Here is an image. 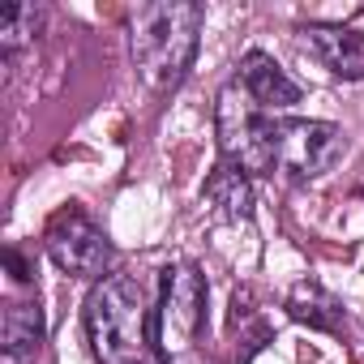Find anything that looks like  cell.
Listing matches in <instances>:
<instances>
[{
	"instance_id": "9c48e42d",
	"label": "cell",
	"mask_w": 364,
	"mask_h": 364,
	"mask_svg": "<svg viewBox=\"0 0 364 364\" xmlns=\"http://www.w3.org/2000/svg\"><path fill=\"white\" fill-rule=\"evenodd\" d=\"M0 347H5L9 364L31 360L43 347V309L35 300H14L5 309V321H0Z\"/></svg>"
},
{
	"instance_id": "52a82bcc",
	"label": "cell",
	"mask_w": 364,
	"mask_h": 364,
	"mask_svg": "<svg viewBox=\"0 0 364 364\" xmlns=\"http://www.w3.org/2000/svg\"><path fill=\"white\" fill-rule=\"evenodd\" d=\"M300 48L313 52L334 77H347V82H360L364 77V31H355V26L313 22V26L300 31Z\"/></svg>"
},
{
	"instance_id": "3957f363",
	"label": "cell",
	"mask_w": 364,
	"mask_h": 364,
	"mask_svg": "<svg viewBox=\"0 0 364 364\" xmlns=\"http://www.w3.org/2000/svg\"><path fill=\"white\" fill-rule=\"evenodd\" d=\"M215 129H219L223 163L240 167L245 176H270L274 171V146H270L274 116H266L236 77L215 99Z\"/></svg>"
},
{
	"instance_id": "8992f818",
	"label": "cell",
	"mask_w": 364,
	"mask_h": 364,
	"mask_svg": "<svg viewBox=\"0 0 364 364\" xmlns=\"http://www.w3.org/2000/svg\"><path fill=\"white\" fill-rule=\"evenodd\" d=\"M206 313V287L193 266H167L163 270V296H159V347L163 355L185 351L202 326Z\"/></svg>"
},
{
	"instance_id": "ba28073f",
	"label": "cell",
	"mask_w": 364,
	"mask_h": 364,
	"mask_svg": "<svg viewBox=\"0 0 364 364\" xmlns=\"http://www.w3.org/2000/svg\"><path fill=\"white\" fill-rule=\"evenodd\" d=\"M236 82L249 90V99H253L266 116H279V112H287V107L300 103V86H296V82L279 69V60L266 56V52H249V56L240 60Z\"/></svg>"
},
{
	"instance_id": "277c9868",
	"label": "cell",
	"mask_w": 364,
	"mask_h": 364,
	"mask_svg": "<svg viewBox=\"0 0 364 364\" xmlns=\"http://www.w3.org/2000/svg\"><path fill=\"white\" fill-rule=\"evenodd\" d=\"M270 146H274V171H283L287 180H317L343 154V129L330 120L274 116Z\"/></svg>"
},
{
	"instance_id": "5b68a950",
	"label": "cell",
	"mask_w": 364,
	"mask_h": 364,
	"mask_svg": "<svg viewBox=\"0 0 364 364\" xmlns=\"http://www.w3.org/2000/svg\"><path fill=\"white\" fill-rule=\"evenodd\" d=\"M43 245H48V257H52L65 274H73V279H95V283L107 279L112 245H107L103 228H99L95 219H86L82 210L56 215L52 228H48V236H43Z\"/></svg>"
},
{
	"instance_id": "7c38bea8",
	"label": "cell",
	"mask_w": 364,
	"mask_h": 364,
	"mask_svg": "<svg viewBox=\"0 0 364 364\" xmlns=\"http://www.w3.org/2000/svg\"><path fill=\"white\" fill-rule=\"evenodd\" d=\"M43 31V9L39 5H9L0 9V52H18Z\"/></svg>"
},
{
	"instance_id": "30bf717a",
	"label": "cell",
	"mask_w": 364,
	"mask_h": 364,
	"mask_svg": "<svg viewBox=\"0 0 364 364\" xmlns=\"http://www.w3.org/2000/svg\"><path fill=\"white\" fill-rule=\"evenodd\" d=\"M206 202L223 215V219H249L253 215V185L249 176L232 163H219L206 180Z\"/></svg>"
},
{
	"instance_id": "7a4b0ae2",
	"label": "cell",
	"mask_w": 364,
	"mask_h": 364,
	"mask_svg": "<svg viewBox=\"0 0 364 364\" xmlns=\"http://www.w3.org/2000/svg\"><path fill=\"white\" fill-rule=\"evenodd\" d=\"M86 334L99 364H154L150 309L133 274H107L86 296Z\"/></svg>"
},
{
	"instance_id": "6da1fadb",
	"label": "cell",
	"mask_w": 364,
	"mask_h": 364,
	"mask_svg": "<svg viewBox=\"0 0 364 364\" xmlns=\"http://www.w3.org/2000/svg\"><path fill=\"white\" fill-rule=\"evenodd\" d=\"M202 22H206L202 5H176V0L137 5L129 14V56L150 90L167 95L185 82L202 43Z\"/></svg>"
},
{
	"instance_id": "8fae6325",
	"label": "cell",
	"mask_w": 364,
	"mask_h": 364,
	"mask_svg": "<svg viewBox=\"0 0 364 364\" xmlns=\"http://www.w3.org/2000/svg\"><path fill=\"white\" fill-rule=\"evenodd\" d=\"M287 313H291L300 326H309V330H338V326H343V304H338L321 283H313V279L291 287Z\"/></svg>"
}]
</instances>
